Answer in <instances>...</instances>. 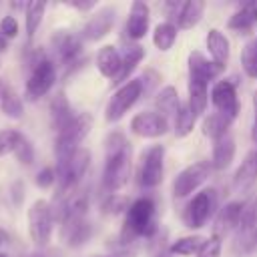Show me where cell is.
<instances>
[{
	"label": "cell",
	"mask_w": 257,
	"mask_h": 257,
	"mask_svg": "<svg viewBox=\"0 0 257 257\" xmlns=\"http://www.w3.org/2000/svg\"><path fill=\"white\" fill-rule=\"evenodd\" d=\"M211 163L209 161H197L189 167H185L177 177H175V183H173V195L177 199H183L187 195H191L193 191H197L209 177L211 173Z\"/></svg>",
	"instance_id": "cell-9"
},
{
	"label": "cell",
	"mask_w": 257,
	"mask_h": 257,
	"mask_svg": "<svg viewBox=\"0 0 257 257\" xmlns=\"http://www.w3.org/2000/svg\"><path fill=\"white\" fill-rule=\"evenodd\" d=\"M253 110H255V120H253V141L257 143V90L253 92Z\"/></svg>",
	"instance_id": "cell-43"
},
{
	"label": "cell",
	"mask_w": 257,
	"mask_h": 257,
	"mask_svg": "<svg viewBox=\"0 0 257 257\" xmlns=\"http://www.w3.org/2000/svg\"><path fill=\"white\" fill-rule=\"evenodd\" d=\"M163 175H165V147L153 145L143 153L139 183L145 189H155L157 185H161Z\"/></svg>",
	"instance_id": "cell-7"
},
{
	"label": "cell",
	"mask_w": 257,
	"mask_h": 257,
	"mask_svg": "<svg viewBox=\"0 0 257 257\" xmlns=\"http://www.w3.org/2000/svg\"><path fill=\"white\" fill-rule=\"evenodd\" d=\"M56 82V66L50 58H40L36 64H32V72L26 80V96L30 100H36L44 96Z\"/></svg>",
	"instance_id": "cell-8"
},
{
	"label": "cell",
	"mask_w": 257,
	"mask_h": 257,
	"mask_svg": "<svg viewBox=\"0 0 257 257\" xmlns=\"http://www.w3.org/2000/svg\"><path fill=\"white\" fill-rule=\"evenodd\" d=\"M20 139H22V133H18L14 128L0 131V157H4L8 153H14L16 145L20 143Z\"/></svg>",
	"instance_id": "cell-36"
},
{
	"label": "cell",
	"mask_w": 257,
	"mask_h": 257,
	"mask_svg": "<svg viewBox=\"0 0 257 257\" xmlns=\"http://www.w3.org/2000/svg\"><path fill=\"white\" fill-rule=\"evenodd\" d=\"M175 40H177V26H175L173 22L165 20V22H161V24L155 26L153 42H155V46H157L159 50H163V52L171 50L173 44H175Z\"/></svg>",
	"instance_id": "cell-30"
},
{
	"label": "cell",
	"mask_w": 257,
	"mask_h": 257,
	"mask_svg": "<svg viewBox=\"0 0 257 257\" xmlns=\"http://www.w3.org/2000/svg\"><path fill=\"white\" fill-rule=\"evenodd\" d=\"M68 6H72V8L80 10V12H88V10L94 8V2H76V0H72V2H68Z\"/></svg>",
	"instance_id": "cell-42"
},
{
	"label": "cell",
	"mask_w": 257,
	"mask_h": 257,
	"mask_svg": "<svg viewBox=\"0 0 257 257\" xmlns=\"http://www.w3.org/2000/svg\"><path fill=\"white\" fill-rule=\"evenodd\" d=\"M50 44H52V52L56 60L62 66L76 64L82 54V40L68 30H56L50 38Z\"/></svg>",
	"instance_id": "cell-10"
},
{
	"label": "cell",
	"mask_w": 257,
	"mask_h": 257,
	"mask_svg": "<svg viewBox=\"0 0 257 257\" xmlns=\"http://www.w3.org/2000/svg\"><path fill=\"white\" fill-rule=\"evenodd\" d=\"M235 159V141L231 135L215 141L213 145V157H211V167L217 171L227 169Z\"/></svg>",
	"instance_id": "cell-25"
},
{
	"label": "cell",
	"mask_w": 257,
	"mask_h": 257,
	"mask_svg": "<svg viewBox=\"0 0 257 257\" xmlns=\"http://www.w3.org/2000/svg\"><path fill=\"white\" fill-rule=\"evenodd\" d=\"M187 102H189L191 110L195 112V116L203 114L207 108V102H209V82L189 76V100Z\"/></svg>",
	"instance_id": "cell-24"
},
{
	"label": "cell",
	"mask_w": 257,
	"mask_h": 257,
	"mask_svg": "<svg viewBox=\"0 0 257 257\" xmlns=\"http://www.w3.org/2000/svg\"><path fill=\"white\" fill-rule=\"evenodd\" d=\"M195 120H197V116L191 110L189 102H181L179 112L175 116V135L181 137V139L187 137V135H191L193 133V126H195Z\"/></svg>",
	"instance_id": "cell-32"
},
{
	"label": "cell",
	"mask_w": 257,
	"mask_h": 257,
	"mask_svg": "<svg viewBox=\"0 0 257 257\" xmlns=\"http://www.w3.org/2000/svg\"><path fill=\"white\" fill-rule=\"evenodd\" d=\"M221 247H223V237L213 233L209 239H205V243L199 249L197 257H219L221 255Z\"/></svg>",
	"instance_id": "cell-38"
},
{
	"label": "cell",
	"mask_w": 257,
	"mask_h": 257,
	"mask_svg": "<svg viewBox=\"0 0 257 257\" xmlns=\"http://www.w3.org/2000/svg\"><path fill=\"white\" fill-rule=\"evenodd\" d=\"M54 181H56V171L50 169V167H44V169L38 171V175H36V185H38L40 189H48L50 185H54Z\"/></svg>",
	"instance_id": "cell-40"
},
{
	"label": "cell",
	"mask_w": 257,
	"mask_h": 257,
	"mask_svg": "<svg viewBox=\"0 0 257 257\" xmlns=\"http://www.w3.org/2000/svg\"><path fill=\"white\" fill-rule=\"evenodd\" d=\"M44 8L46 4L44 2H26L24 4V22H26V34L28 38H32L42 22V16H44Z\"/></svg>",
	"instance_id": "cell-31"
},
{
	"label": "cell",
	"mask_w": 257,
	"mask_h": 257,
	"mask_svg": "<svg viewBox=\"0 0 257 257\" xmlns=\"http://www.w3.org/2000/svg\"><path fill=\"white\" fill-rule=\"evenodd\" d=\"M0 110L8 118H20L24 112V106H22L18 92L4 78H0Z\"/></svg>",
	"instance_id": "cell-23"
},
{
	"label": "cell",
	"mask_w": 257,
	"mask_h": 257,
	"mask_svg": "<svg viewBox=\"0 0 257 257\" xmlns=\"http://www.w3.org/2000/svg\"><path fill=\"white\" fill-rule=\"evenodd\" d=\"M155 104H157V112H159L161 116H165L167 120H169V116H177L179 106H181L177 88H175V86H165V88H161V92H159L157 98H155Z\"/></svg>",
	"instance_id": "cell-28"
},
{
	"label": "cell",
	"mask_w": 257,
	"mask_h": 257,
	"mask_svg": "<svg viewBox=\"0 0 257 257\" xmlns=\"http://www.w3.org/2000/svg\"><path fill=\"white\" fill-rule=\"evenodd\" d=\"M120 62H122V54L112 44H106L96 52V68L106 78H112V80L116 78L120 70Z\"/></svg>",
	"instance_id": "cell-20"
},
{
	"label": "cell",
	"mask_w": 257,
	"mask_h": 257,
	"mask_svg": "<svg viewBox=\"0 0 257 257\" xmlns=\"http://www.w3.org/2000/svg\"><path fill=\"white\" fill-rule=\"evenodd\" d=\"M90 128H92V114L90 112H78L72 118V122L56 135V143H54L56 163L68 161L80 149V143L86 139Z\"/></svg>",
	"instance_id": "cell-3"
},
{
	"label": "cell",
	"mask_w": 257,
	"mask_h": 257,
	"mask_svg": "<svg viewBox=\"0 0 257 257\" xmlns=\"http://www.w3.org/2000/svg\"><path fill=\"white\" fill-rule=\"evenodd\" d=\"M14 157H16V161L20 165H26V167L32 165V161H34V147L24 135H22L20 143L16 145V149H14Z\"/></svg>",
	"instance_id": "cell-37"
},
{
	"label": "cell",
	"mask_w": 257,
	"mask_h": 257,
	"mask_svg": "<svg viewBox=\"0 0 257 257\" xmlns=\"http://www.w3.org/2000/svg\"><path fill=\"white\" fill-rule=\"evenodd\" d=\"M98 257H135V249L122 247V249H118V251H112L110 255H98Z\"/></svg>",
	"instance_id": "cell-41"
},
{
	"label": "cell",
	"mask_w": 257,
	"mask_h": 257,
	"mask_svg": "<svg viewBox=\"0 0 257 257\" xmlns=\"http://www.w3.org/2000/svg\"><path fill=\"white\" fill-rule=\"evenodd\" d=\"M223 70H225V66H219L213 60L205 58L199 50H193L189 54V76H195V78H201V80L209 82V80L217 78Z\"/></svg>",
	"instance_id": "cell-17"
},
{
	"label": "cell",
	"mask_w": 257,
	"mask_h": 257,
	"mask_svg": "<svg viewBox=\"0 0 257 257\" xmlns=\"http://www.w3.org/2000/svg\"><path fill=\"white\" fill-rule=\"evenodd\" d=\"M20 187H22V183H20V181H18V183H14V203H16V205H20V201H22V193L18 191Z\"/></svg>",
	"instance_id": "cell-44"
},
{
	"label": "cell",
	"mask_w": 257,
	"mask_h": 257,
	"mask_svg": "<svg viewBox=\"0 0 257 257\" xmlns=\"http://www.w3.org/2000/svg\"><path fill=\"white\" fill-rule=\"evenodd\" d=\"M257 24V0L245 2L227 22V26L235 32H247Z\"/></svg>",
	"instance_id": "cell-22"
},
{
	"label": "cell",
	"mask_w": 257,
	"mask_h": 257,
	"mask_svg": "<svg viewBox=\"0 0 257 257\" xmlns=\"http://www.w3.org/2000/svg\"><path fill=\"white\" fill-rule=\"evenodd\" d=\"M8 243V233L4 229H0V247H4Z\"/></svg>",
	"instance_id": "cell-45"
},
{
	"label": "cell",
	"mask_w": 257,
	"mask_h": 257,
	"mask_svg": "<svg viewBox=\"0 0 257 257\" xmlns=\"http://www.w3.org/2000/svg\"><path fill=\"white\" fill-rule=\"evenodd\" d=\"M255 40H257V38H255Z\"/></svg>",
	"instance_id": "cell-50"
},
{
	"label": "cell",
	"mask_w": 257,
	"mask_h": 257,
	"mask_svg": "<svg viewBox=\"0 0 257 257\" xmlns=\"http://www.w3.org/2000/svg\"><path fill=\"white\" fill-rule=\"evenodd\" d=\"M211 102H213L215 110L219 114L227 116L231 122L237 118V114H239V98H237L235 84L231 80H219V82L213 84Z\"/></svg>",
	"instance_id": "cell-11"
},
{
	"label": "cell",
	"mask_w": 257,
	"mask_h": 257,
	"mask_svg": "<svg viewBox=\"0 0 257 257\" xmlns=\"http://www.w3.org/2000/svg\"><path fill=\"white\" fill-rule=\"evenodd\" d=\"M203 243H205V237H201V235H187V237L177 239L169 247V251L171 253H177V255H193V253L197 255L199 249L203 247Z\"/></svg>",
	"instance_id": "cell-33"
},
{
	"label": "cell",
	"mask_w": 257,
	"mask_h": 257,
	"mask_svg": "<svg viewBox=\"0 0 257 257\" xmlns=\"http://www.w3.org/2000/svg\"><path fill=\"white\" fill-rule=\"evenodd\" d=\"M74 116H76V114H74V110H72V106H70L66 94H64V92H56V94L52 96V100H50V124H52V128L56 131V135H58L60 131H64V128L72 122Z\"/></svg>",
	"instance_id": "cell-16"
},
{
	"label": "cell",
	"mask_w": 257,
	"mask_h": 257,
	"mask_svg": "<svg viewBox=\"0 0 257 257\" xmlns=\"http://www.w3.org/2000/svg\"><path fill=\"white\" fill-rule=\"evenodd\" d=\"M0 257H6V255H4V253H0Z\"/></svg>",
	"instance_id": "cell-49"
},
{
	"label": "cell",
	"mask_w": 257,
	"mask_h": 257,
	"mask_svg": "<svg viewBox=\"0 0 257 257\" xmlns=\"http://www.w3.org/2000/svg\"><path fill=\"white\" fill-rule=\"evenodd\" d=\"M52 227H54V215H52L50 203L44 199L34 201L32 207L28 209V231H30L32 243L38 249L48 245L52 237Z\"/></svg>",
	"instance_id": "cell-4"
},
{
	"label": "cell",
	"mask_w": 257,
	"mask_h": 257,
	"mask_svg": "<svg viewBox=\"0 0 257 257\" xmlns=\"http://www.w3.org/2000/svg\"><path fill=\"white\" fill-rule=\"evenodd\" d=\"M253 183H257V151H249L245 155V159L241 161V165L233 177V185L239 191L249 189Z\"/></svg>",
	"instance_id": "cell-21"
},
{
	"label": "cell",
	"mask_w": 257,
	"mask_h": 257,
	"mask_svg": "<svg viewBox=\"0 0 257 257\" xmlns=\"http://www.w3.org/2000/svg\"><path fill=\"white\" fill-rule=\"evenodd\" d=\"M215 209H217V191L205 189L187 203L183 211V223L189 229H201L213 217Z\"/></svg>",
	"instance_id": "cell-6"
},
{
	"label": "cell",
	"mask_w": 257,
	"mask_h": 257,
	"mask_svg": "<svg viewBox=\"0 0 257 257\" xmlns=\"http://www.w3.org/2000/svg\"><path fill=\"white\" fill-rule=\"evenodd\" d=\"M241 66L247 76L257 78V40H249L241 50Z\"/></svg>",
	"instance_id": "cell-34"
},
{
	"label": "cell",
	"mask_w": 257,
	"mask_h": 257,
	"mask_svg": "<svg viewBox=\"0 0 257 257\" xmlns=\"http://www.w3.org/2000/svg\"><path fill=\"white\" fill-rule=\"evenodd\" d=\"M28 257H52V255H48V253H44V251H36V253H30Z\"/></svg>",
	"instance_id": "cell-48"
},
{
	"label": "cell",
	"mask_w": 257,
	"mask_h": 257,
	"mask_svg": "<svg viewBox=\"0 0 257 257\" xmlns=\"http://www.w3.org/2000/svg\"><path fill=\"white\" fill-rule=\"evenodd\" d=\"M145 58V48L141 46V44H135V46H128L126 50H124V54H122V62H120V70H118V74H116V78L112 80L114 84H124V82H128V76H131V72L137 68V64L141 62Z\"/></svg>",
	"instance_id": "cell-27"
},
{
	"label": "cell",
	"mask_w": 257,
	"mask_h": 257,
	"mask_svg": "<svg viewBox=\"0 0 257 257\" xmlns=\"http://www.w3.org/2000/svg\"><path fill=\"white\" fill-rule=\"evenodd\" d=\"M169 253H171V251H167L165 247H161V251H159V253H155V257H169Z\"/></svg>",
	"instance_id": "cell-47"
},
{
	"label": "cell",
	"mask_w": 257,
	"mask_h": 257,
	"mask_svg": "<svg viewBox=\"0 0 257 257\" xmlns=\"http://www.w3.org/2000/svg\"><path fill=\"white\" fill-rule=\"evenodd\" d=\"M205 12V2L203 0H189L181 4L179 16H177V28L181 30H189L193 26L199 24V20L203 18Z\"/></svg>",
	"instance_id": "cell-26"
},
{
	"label": "cell",
	"mask_w": 257,
	"mask_h": 257,
	"mask_svg": "<svg viewBox=\"0 0 257 257\" xmlns=\"http://www.w3.org/2000/svg\"><path fill=\"white\" fill-rule=\"evenodd\" d=\"M131 177V143L118 131L108 133L104 139V171L102 189L112 195Z\"/></svg>",
	"instance_id": "cell-1"
},
{
	"label": "cell",
	"mask_w": 257,
	"mask_h": 257,
	"mask_svg": "<svg viewBox=\"0 0 257 257\" xmlns=\"http://www.w3.org/2000/svg\"><path fill=\"white\" fill-rule=\"evenodd\" d=\"M0 34L4 38H14L18 34V22L14 16H4L0 20Z\"/></svg>",
	"instance_id": "cell-39"
},
{
	"label": "cell",
	"mask_w": 257,
	"mask_h": 257,
	"mask_svg": "<svg viewBox=\"0 0 257 257\" xmlns=\"http://www.w3.org/2000/svg\"><path fill=\"white\" fill-rule=\"evenodd\" d=\"M157 233V219H155V203L149 197H141L133 201L124 215V225L120 231L122 245H128L131 241L139 237H153Z\"/></svg>",
	"instance_id": "cell-2"
},
{
	"label": "cell",
	"mask_w": 257,
	"mask_h": 257,
	"mask_svg": "<svg viewBox=\"0 0 257 257\" xmlns=\"http://www.w3.org/2000/svg\"><path fill=\"white\" fill-rule=\"evenodd\" d=\"M114 20H116V10L112 6H104L100 10H96V14H92L88 18V22L84 24L82 28V38L84 40H90V42H96L100 38H104L110 28L114 26Z\"/></svg>",
	"instance_id": "cell-14"
},
{
	"label": "cell",
	"mask_w": 257,
	"mask_h": 257,
	"mask_svg": "<svg viewBox=\"0 0 257 257\" xmlns=\"http://www.w3.org/2000/svg\"><path fill=\"white\" fill-rule=\"evenodd\" d=\"M6 46H8V38H4V36L0 34V52H4V50H6Z\"/></svg>",
	"instance_id": "cell-46"
},
{
	"label": "cell",
	"mask_w": 257,
	"mask_h": 257,
	"mask_svg": "<svg viewBox=\"0 0 257 257\" xmlns=\"http://www.w3.org/2000/svg\"><path fill=\"white\" fill-rule=\"evenodd\" d=\"M241 215H243V203H241V201H231V203H227V205L219 211L217 225H215V235L223 237L225 233H229V231H233V229H239Z\"/></svg>",
	"instance_id": "cell-18"
},
{
	"label": "cell",
	"mask_w": 257,
	"mask_h": 257,
	"mask_svg": "<svg viewBox=\"0 0 257 257\" xmlns=\"http://www.w3.org/2000/svg\"><path fill=\"white\" fill-rule=\"evenodd\" d=\"M205 42H207V48H209V54H211L213 62L219 64V66H227V62H229V52H231V48H229V38H227L219 28H211V30L207 32Z\"/></svg>",
	"instance_id": "cell-19"
},
{
	"label": "cell",
	"mask_w": 257,
	"mask_h": 257,
	"mask_svg": "<svg viewBox=\"0 0 257 257\" xmlns=\"http://www.w3.org/2000/svg\"><path fill=\"white\" fill-rule=\"evenodd\" d=\"M229 126H231V120L223 114H219L217 110L215 112H209L205 118H203V135L209 137L213 143L227 137L229 135Z\"/></svg>",
	"instance_id": "cell-29"
},
{
	"label": "cell",
	"mask_w": 257,
	"mask_h": 257,
	"mask_svg": "<svg viewBox=\"0 0 257 257\" xmlns=\"http://www.w3.org/2000/svg\"><path fill=\"white\" fill-rule=\"evenodd\" d=\"M149 24H151V10L145 2L137 0L131 4V12L126 18V36L133 40H141L145 38V34L149 32Z\"/></svg>",
	"instance_id": "cell-15"
},
{
	"label": "cell",
	"mask_w": 257,
	"mask_h": 257,
	"mask_svg": "<svg viewBox=\"0 0 257 257\" xmlns=\"http://www.w3.org/2000/svg\"><path fill=\"white\" fill-rule=\"evenodd\" d=\"M128 199L124 195H118V193H112V195H106L100 209L104 215H120V213H126L128 209Z\"/></svg>",
	"instance_id": "cell-35"
},
{
	"label": "cell",
	"mask_w": 257,
	"mask_h": 257,
	"mask_svg": "<svg viewBox=\"0 0 257 257\" xmlns=\"http://www.w3.org/2000/svg\"><path fill=\"white\" fill-rule=\"evenodd\" d=\"M131 131L143 139H157L169 131V120L165 116H161L159 112L145 110V112H139L133 116Z\"/></svg>",
	"instance_id": "cell-13"
},
{
	"label": "cell",
	"mask_w": 257,
	"mask_h": 257,
	"mask_svg": "<svg viewBox=\"0 0 257 257\" xmlns=\"http://www.w3.org/2000/svg\"><path fill=\"white\" fill-rule=\"evenodd\" d=\"M141 94H143L141 78H131L128 82L120 84V86L112 92V96H110V100H108V104H106V108H104V118H106L108 122L120 120V118L128 112V108L139 100Z\"/></svg>",
	"instance_id": "cell-5"
},
{
	"label": "cell",
	"mask_w": 257,
	"mask_h": 257,
	"mask_svg": "<svg viewBox=\"0 0 257 257\" xmlns=\"http://www.w3.org/2000/svg\"><path fill=\"white\" fill-rule=\"evenodd\" d=\"M92 235V227L88 223L86 217H78V215H68L62 219L60 223V239L68 245V247H82Z\"/></svg>",
	"instance_id": "cell-12"
}]
</instances>
